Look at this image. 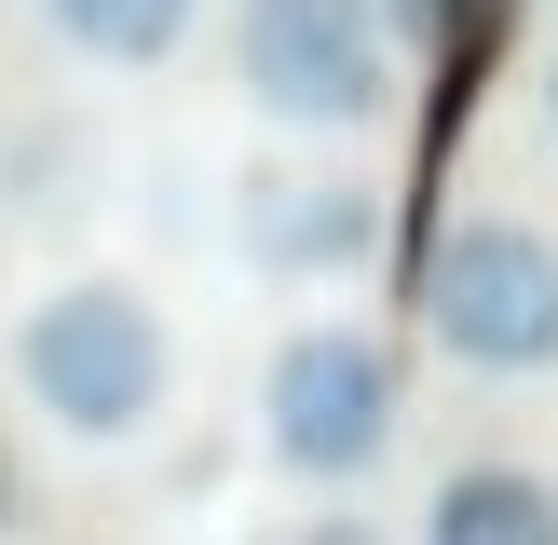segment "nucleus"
<instances>
[{
  "instance_id": "nucleus-1",
  "label": "nucleus",
  "mask_w": 558,
  "mask_h": 545,
  "mask_svg": "<svg viewBox=\"0 0 558 545\" xmlns=\"http://www.w3.org/2000/svg\"><path fill=\"white\" fill-rule=\"evenodd\" d=\"M14 396L41 409L54 436H82V450L150 436L163 409H178V327H163V300L123 287V272H69V287H41L14 314Z\"/></svg>"
},
{
  "instance_id": "nucleus-2",
  "label": "nucleus",
  "mask_w": 558,
  "mask_h": 545,
  "mask_svg": "<svg viewBox=\"0 0 558 545\" xmlns=\"http://www.w3.org/2000/svg\"><path fill=\"white\" fill-rule=\"evenodd\" d=\"M423 341L477 382L558 368V232L545 218H450L423 259Z\"/></svg>"
},
{
  "instance_id": "nucleus-3",
  "label": "nucleus",
  "mask_w": 558,
  "mask_h": 545,
  "mask_svg": "<svg viewBox=\"0 0 558 545\" xmlns=\"http://www.w3.org/2000/svg\"><path fill=\"white\" fill-rule=\"evenodd\" d=\"M396 409H409L396 341L354 327V314H314V327H287L272 368H259V450L287 463V477L341 491V477H368V463L396 450Z\"/></svg>"
},
{
  "instance_id": "nucleus-4",
  "label": "nucleus",
  "mask_w": 558,
  "mask_h": 545,
  "mask_svg": "<svg viewBox=\"0 0 558 545\" xmlns=\"http://www.w3.org/2000/svg\"><path fill=\"white\" fill-rule=\"evenodd\" d=\"M232 69L272 123L300 136H354L396 109V14L381 0H245L232 14Z\"/></svg>"
},
{
  "instance_id": "nucleus-5",
  "label": "nucleus",
  "mask_w": 558,
  "mask_h": 545,
  "mask_svg": "<svg viewBox=\"0 0 558 545\" xmlns=\"http://www.w3.org/2000/svg\"><path fill=\"white\" fill-rule=\"evenodd\" d=\"M232 232H245V259L287 272V287H341L381 245V191L341 178V164H259L245 205H232Z\"/></svg>"
},
{
  "instance_id": "nucleus-6",
  "label": "nucleus",
  "mask_w": 558,
  "mask_h": 545,
  "mask_svg": "<svg viewBox=\"0 0 558 545\" xmlns=\"http://www.w3.org/2000/svg\"><path fill=\"white\" fill-rule=\"evenodd\" d=\"M423 545H558V477L545 463H450L423 505Z\"/></svg>"
},
{
  "instance_id": "nucleus-7",
  "label": "nucleus",
  "mask_w": 558,
  "mask_h": 545,
  "mask_svg": "<svg viewBox=\"0 0 558 545\" xmlns=\"http://www.w3.org/2000/svg\"><path fill=\"white\" fill-rule=\"evenodd\" d=\"M54 27H69L82 55H123V69H150V55L191 27V0H54Z\"/></svg>"
},
{
  "instance_id": "nucleus-8",
  "label": "nucleus",
  "mask_w": 558,
  "mask_h": 545,
  "mask_svg": "<svg viewBox=\"0 0 558 545\" xmlns=\"http://www.w3.org/2000/svg\"><path fill=\"white\" fill-rule=\"evenodd\" d=\"M272 545H381V518H354V505H314V518H287Z\"/></svg>"
},
{
  "instance_id": "nucleus-9",
  "label": "nucleus",
  "mask_w": 558,
  "mask_h": 545,
  "mask_svg": "<svg viewBox=\"0 0 558 545\" xmlns=\"http://www.w3.org/2000/svg\"><path fill=\"white\" fill-rule=\"evenodd\" d=\"M381 14H396V27H423V41H436V27H450L463 0H381Z\"/></svg>"
},
{
  "instance_id": "nucleus-10",
  "label": "nucleus",
  "mask_w": 558,
  "mask_h": 545,
  "mask_svg": "<svg viewBox=\"0 0 558 545\" xmlns=\"http://www.w3.org/2000/svg\"><path fill=\"white\" fill-rule=\"evenodd\" d=\"M0 532H14V450H0Z\"/></svg>"
},
{
  "instance_id": "nucleus-11",
  "label": "nucleus",
  "mask_w": 558,
  "mask_h": 545,
  "mask_svg": "<svg viewBox=\"0 0 558 545\" xmlns=\"http://www.w3.org/2000/svg\"><path fill=\"white\" fill-rule=\"evenodd\" d=\"M545 123H558V55H545Z\"/></svg>"
}]
</instances>
